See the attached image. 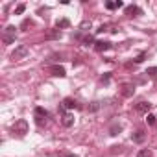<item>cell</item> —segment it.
<instances>
[{
    "label": "cell",
    "mask_w": 157,
    "mask_h": 157,
    "mask_svg": "<svg viewBox=\"0 0 157 157\" xmlns=\"http://www.w3.org/2000/svg\"><path fill=\"white\" fill-rule=\"evenodd\" d=\"M15 37H17V28H15L13 24H10V26L4 30L2 41H4V44H11V43H15Z\"/></svg>",
    "instance_id": "obj_1"
},
{
    "label": "cell",
    "mask_w": 157,
    "mask_h": 157,
    "mask_svg": "<svg viewBox=\"0 0 157 157\" xmlns=\"http://www.w3.org/2000/svg\"><path fill=\"white\" fill-rule=\"evenodd\" d=\"M28 54H30V48H28L26 44H19V46L13 50V54H11V59H13V61H21V59H24Z\"/></svg>",
    "instance_id": "obj_2"
},
{
    "label": "cell",
    "mask_w": 157,
    "mask_h": 157,
    "mask_svg": "<svg viewBox=\"0 0 157 157\" xmlns=\"http://www.w3.org/2000/svg\"><path fill=\"white\" fill-rule=\"evenodd\" d=\"M13 133H17L19 137H24V135L28 133V122H26L24 118L17 120V122H15V126H13Z\"/></svg>",
    "instance_id": "obj_3"
},
{
    "label": "cell",
    "mask_w": 157,
    "mask_h": 157,
    "mask_svg": "<svg viewBox=\"0 0 157 157\" xmlns=\"http://www.w3.org/2000/svg\"><path fill=\"white\" fill-rule=\"evenodd\" d=\"M33 117H35V122H37L39 126H43V124L46 122V118H48V111H46V109H43V107H35Z\"/></svg>",
    "instance_id": "obj_4"
},
{
    "label": "cell",
    "mask_w": 157,
    "mask_h": 157,
    "mask_svg": "<svg viewBox=\"0 0 157 157\" xmlns=\"http://www.w3.org/2000/svg\"><path fill=\"white\" fill-rule=\"evenodd\" d=\"M150 107H151V104L146 102V100H140L139 104H135V111H137V113H142V115H148Z\"/></svg>",
    "instance_id": "obj_5"
},
{
    "label": "cell",
    "mask_w": 157,
    "mask_h": 157,
    "mask_svg": "<svg viewBox=\"0 0 157 157\" xmlns=\"http://www.w3.org/2000/svg\"><path fill=\"white\" fill-rule=\"evenodd\" d=\"M133 93H135V85H131V83H124V85H122L120 94H122L124 98H131V96H133Z\"/></svg>",
    "instance_id": "obj_6"
},
{
    "label": "cell",
    "mask_w": 157,
    "mask_h": 157,
    "mask_svg": "<svg viewBox=\"0 0 157 157\" xmlns=\"http://www.w3.org/2000/svg\"><path fill=\"white\" fill-rule=\"evenodd\" d=\"M111 48V43L109 41H96L94 43V50L96 52H107Z\"/></svg>",
    "instance_id": "obj_7"
},
{
    "label": "cell",
    "mask_w": 157,
    "mask_h": 157,
    "mask_svg": "<svg viewBox=\"0 0 157 157\" xmlns=\"http://www.w3.org/2000/svg\"><path fill=\"white\" fill-rule=\"evenodd\" d=\"M61 122H63L65 128H72V126H74V115H72V113H65Z\"/></svg>",
    "instance_id": "obj_8"
},
{
    "label": "cell",
    "mask_w": 157,
    "mask_h": 157,
    "mask_svg": "<svg viewBox=\"0 0 157 157\" xmlns=\"http://www.w3.org/2000/svg\"><path fill=\"white\" fill-rule=\"evenodd\" d=\"M50 72H52V76H59V78L67 76L65 68H63V67H59V65H54V67H50Z\"/></svg>",
    "instance_id": "obj_9"
},
{
    "label": "cell",
    "mask_w": 157,
    "mask_h": 157,
    "mask_svg": "<svg viewBox=\"0 0 157 157\" xmlns=\"http://www.w3.org/2000/svg\"><path fill=\"white\" fill-rule=\"evenodd\" d=\"M144 137H146V135H144V131H142V129H137V131L133 133V137H131V139H133V142L140 144V142H144Z\"/></svg>",
    "instance_id": "obj_10"
},
{
    "label": "cell",
    "mask_w": 157,
    "mask_h": 157,
    "mask_svg": "<svg viewBox=\"0 0 157 157\" xmlns=\"http://www.w3.org/2000/svg\"><path fill=\"white\" fill-rule=\"evenodd\" d=\"M142 15V10L139 8V6H128L126 8V15Z\"/></svg>",
    "instance_id": "obj_11"
},
{
    "label": "cell",
    "mask_w": 157,
    "mask_h": 157,
    "mask_svg": "<svg viewBox=\"0 0 157 157\" xmlns=\"http://www.w3.org/2000/svg\"><path fill=\"white\" fill-rule=\"evenodd\" d=\"M63 107H67V109H76V107H78V102L72 100V98H65V100H63Z\"/></svg>",
    "instance_id": "obj_12"
},
{
    "label": "cell",
    "mask_w": 157,
    "mask_h": 157,
    "mask_svg": "<svg viewBox=\"0 0 157 157\" xmlns=\"http://www.w3.org/2000/svg\"><path fill=\"white\" fill-rule=\"evenodd\" d=\"M61 37H63L61 30H52V32H48V35H46V39H61Z\"/></svg>",
    "instance_id": "obj_13"
},
{
    "label": "cell",
    "mask_w": 157,
    "mask_h": 157,
    "mask_svg": "<svg viewBox=\"0 0 157 157\" xmlns=\"http://www.w3.org/2000/svg\"><path fill=\"white\" fill-rule=\"evenodd\" d=\"M120 131H122V124H113L109 128V135H118Z\"/></svg>",
    "instance_id": "obj_14"
},
{
    "label": "cell",
    "mask_w": 157,
    "mask_h": 157,
    "mask_svg": "<svg viewBox=\"0 0 157 157\" xmlns=\"http://www.w3.org/2000/svg\"><path fill=\"white\" fill-rule=\"evenodd\" d=\"M100 107H102V102H91V105L87 109H89V113H96Z\"/></svg>",
    "instance_id": "obj_15"
},
{
    "label": "cell",
    "mask_w": 157,
    "mask_h": 157,
    "mask_svg": "<svg viewBox=\"0 0 157 157\" xmlns=\"http://www.w3.org/2000/svg\"><path fill=\"white\" fill-rule=\"evenodd\" d=\"M56 26H57V30H61V28H68V26H70V21H68V19H61V21H57Z\"/></svg>",
    "instance_id": "obj_16"
},
{
    "label": "cell",
    "mask_w": 157,
    "mask_h": 157,
    "mask_svg": "<svg viewBox=\"0 0 157 157\" xmlns=\"http://www.w3.org/2000/svg\"><path fill=\"white\" fill-rule=\"evenodd\" d=\"M137 157H151V150H148V148H142V150L137 153Z\"/></svg>",
    "instance_id": "obj_17"
},
{
    "label": "cell",
    "mask_w": 157,
    "mask_h": 157,
    "mask_svg": "<svg viewBox=\"0 0 157 157\" xmlns=\"http://www.w3.org/2000/svg\"><path fill=\"white\" fill-rule=\"evenodd\" d=\"M109 28H113V24H102V26L96 30V33H104V32H107ZM109 32H111V30H109Z\"/></svg>",
    "instance_id": "obj_18"
},
{
    "label": "cell",
    "mask_w": 157,
    "mask_h": 157,
    "mask_svg": "<svg viewBox=\"0 0 157 157\" xmlns=\"http://www.w3.org/2000/svg\"><path fill=\"white\" fill-rule=\"evenodd\" d=\"M144 74H148V76H157V67H150Z\"/></svg>",
    "instance_id": "obj_19"
},
{
    "label": "cell",
    "mask_w": 157,
    "mask_h": 157,
    "mask_svg": "<svg viewBox=\"0 0 157 157\" xmlns=\"http://www.w3.org/2000/svg\"><path fill=\"white\" fill-rule=\"evenodd\" d=\"M24 10H26V6H24V4H19V6H17V10H15V15L24 13Z\"/></svg>",
    "instance_id": "obj_20"
},
{
    "label": "cell",
    "mask_w": 157,
    "mask_h": 157,
    "mask_svg": "<svg viewBox=\"0 0 157 157\" xmlns=\"http://www.w3.org/2000/svg\"><path fill=\"white\" fill-rule=\"evenodd\" d=\"M93 43H94V39H93L91 35H87V37L83 39V44H85V46H89V44H93Z\"/></svg>",
    "instance_id": "obj_21"
},
{
    "label": "cell",
    "mask_w": 157,
    "mask_h": 157,
    "mask_svg": "<svg viewBox=\"0 0 157 157\" xmlns=\"http://www.w3.org/2000/svg\"><path fill=\"white\" fill-rule=\"evenodd\" d=\"M144 57H146V52H142V54H139V56L135 57V63H142V61H144Z\"/></svg>",
    "instance_id": "obj_22"
},
{
    "label": "cell",
    "mask_w": 157,
    "mask_h": 157,
    "mask_svg": "<svg viewBox=\"0 0 157 157\" xmlns=\"http://www.w3.org/2000/svg\"><path fill=\"white\" fill-rule=\"evenodd\" d=\"M59 157H78V155L76 153H70V151H61Z\"/></svg>",
    "instance_id": "obj_23"
},
{
    "label": "cell",
    "mask_w": 157,
    "mask_h": 157,
    "mask_svg": "<svg viewBox=\"0 0 157 157\" xmlns=\"http://www.w3.org/2000/svg\"><path fill=\"white\" fill-rule=\"evenodd\" d=\"M146 120H148V124H150V126H153V124H155V117H153V115H148V117H146Z\"/></svg>",
    "instance_id": "obj_24"
},
{
    "label": "cell",
    "mask_w": 157,
    "mask_h": 157,
    "mask_svg": "<svg viewBox=\"0 0 157 157\" xmlns=\"http://www.w3.org/2000/svg\"><path fill=\"white\" fill-rule=\"evenodd\" d=\"M105 8L107 10H115L117 8V2H105Z\"/></svg>",
    "instance_id": "obj_25"
},
{
    "label": "cell",
    "mask_w": 157,
    "mask_h": 157,
    "mask_svg": "<svg viewBox=\"0 0 157 157\" xmlns=\"http://www.w3.org/2000/svg\"><path fill=\"white\" fill-rule=\"evenodd\" d=\"M87 28L91 30V22H87V21H85V22H82V30H83V32H87Z\"/></svg>",
    "instance_id": "obj_26"
},
{
    "label": "cell",
    "mask_w": 157,
    "mask_h": 157,
    "mask_svg": "<svg viewBox=\"0 0 157 157\" xmlns=\"http://www.w3.org/2000/svg\"><path fill=\"white\" fill-rule=\"evenodd\" d=\"M28 26H32V21H30V19H26V21L22 22V28H28Z\"/></svg>",
    "instance_id": "obj_27"
},
{
    "label": "cell",
    "mask_w": 157,
    "mask_h": 157,
    "mask_svg": "<svg viewBox=\"0 0 157 157\" xmlns=\"http://www.w3.org/2000/svg\"><path fill=\"white\" fill-rule=\"evenodd\" d=\"M109 78H111L109 74H105V76H102V82H104V83H107V82H109Z\"/></svg>",
    "instance_id": "obj_28"
}]
</instances>
